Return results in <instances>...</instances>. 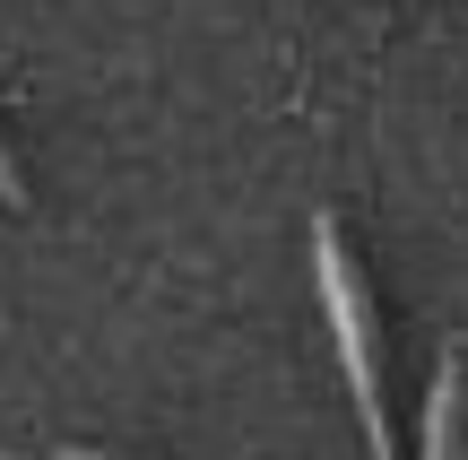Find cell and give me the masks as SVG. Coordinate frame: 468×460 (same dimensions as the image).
<instances>
[{
  "instance_id": "cell-2",
  "label": "cell",
  "mask_w": 468,
  "mask_h": 460,
  "mask_svg": "<svg viewBox=\"0 0 468 460\" xmlns=\"http://www.w3.org/2000/svg\"><path fill=\"white\" fill-rule=\"evenodd\" d=\"M460 409H468V374L460 348L434 365V400H425V460H460Z\"/></svg>"
},
{
  "instance_id": "cell-3",
  "label": "cell",
  "mask_w": 468,
  "mask_h": 460,
  "mask_svg": "<svg viewBox=\"0 0 468 460\" xmlns=\"http://www.w3.org/2000/svg\"><path fill=\"white\" fill-rule=\"evenodd\" d=\"M61 460H122V452H79V444H69V452H61Z\"/></svg>"
},
{
  "instance_id": "cell-1",
  "label": "cell",
  "mask_w": 468,
  "mask_h": 460,
  "mask_svg": "<svg viewBox=\"0 0 468 460\" xmlns=\"http://www.w3.org/2000/svg\"><path fill=\"white\" fill-rule=\"evenodd\" d=\"M313 270H321V305H330L338 357H347L356 409H365V444L373 460H390V409H382V365H373V322H365V287L347 270V243H338V218H313Z\"/></svg>"
}]
</instances>
